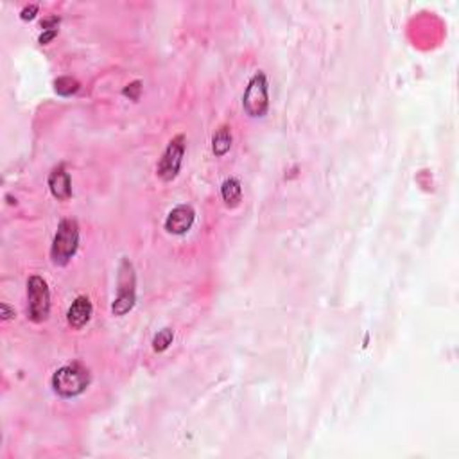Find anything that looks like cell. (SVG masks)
Wrapping results in <instances>:
<instances>
[{
    "mask_svg": "<svg viewBox=\"0 0 459 459\" xmlns=\"http://www.w3.org/2000/svg\"><path fill=\"white\" fill-rule=\"evenodd\" d=\"M232 147V130L228 126H221L212 137V151L215 157H222Z\"/></svg>",
    "mask_w": 459,
    "mask_h": 459,
    "instance_id": "11",
    "label": "cell"
},
{
    "mask_svg": "<svg viewBox=\"0 0 459 459\" xmlns=\"http://www.w3.org/2000/svg\"><path fill=\"white\" fill-rule=\"evenodd\" d=\"M185 154V137L178 135L169 142L167 149L164 151L158 164V176L164 181H171L178 176V172L181 169V162H183Z\"/></svg>",
    "mask_w": 459,
    "mask_h": 459,
    "instance_id": "6",
    "label": "cell"
},
{
    "mask_svg": "<svg viewBox=\"0 0 459 459\" xmlns=\"http://www.w3.org/2000/svg\"><path fill=\"white\" fill-rule=\"evenodd\" d=\"M54 90H56L57 96L69 97L79 90V83H77L74 77H69V76L57 77V79L54 81Z\"/></svg>",
    "mask_w": 459,
    "mask_h": 459,
    "instance_id": "12",
    "label": "cell"
},
{
    "mask_svg": "<svg viewBox=\"0 0 459 459\" xmlns=\"http://www.w3.org/2000/svg\"><path fill=\"white\" fill-rule=\"evenodd\" d=\"M92 302L86 296H77L72 305H70L69 312H67V322L74 329H83L92 318Z\"/></svg>",
    "mask_w": 459,
    "mask_h": 459,
    "instance_id": "8",
    "label": "cell"
},
{
    "mask_svg": "<svg viewBox=\"0 0 459 459\" xmlns=\"http://www.w3.org/2000/svg\"><path fill=\"white\" fill-rule=\"evenodd\" d=\"M50 312L49 285L42 276L27 280V314L33 323H43Z\"/></svg>",
    "mask_w": 459,
    "mask_h": 459,
    "instance_id": "3",
    "label": "cell"
},
{
    "mask_svg": "<svg viewBox=\"0 0 459 459\" xmlns=\"http://www.w3.org/2000/svg\"><path fill=\"white\" fill-rule=\"evenodd\" d=\"M172 339H174V330L164 329L154 336L153 339V350L154 352H165L171 346Z\"/></svg>",
    "mask_w": 459,
    "mask_h": 459,
    "instance_id": "13",
    "label": "cell"
},
{
    "mask_svg": "<svg viewBox=\"0 0 459 459\" xmlns=\"http://www.w3.org/2000/svg\"><path fill=\"white\" fill-rule=\"evenodd\" d=\"M90 386V371L79 363L67 364L52 375V387L60 397L74 398Z\"/></svg>",
    "mask_w": 459,
    "mask_h": 459,
    "instance_id": "1",
    "label": "cell"
},
{
    "mask_svg": "<svg viewBox=\"0 0 459 459\" xmlns=\"http://www.w3.org/2000/svg\"><path fill=\"white\" fill-rule=\"evenodd\" d=\"M140 81H135V83L128 84V89H124V96H128L130 99L137 101L138 99V94H140Z\"/></svg>",
    "mask_w": 459,
    "mask_h": 459,
    "instance_id": "14",
    "label": "cell"
},
{
    "mask_svg": "<svg viewBox=\"0 0 459 459\" xmlns=\"http://www.w3.org/2000/svg\"><path fill=\"white\" fill-rule=\"evenodd\" d=\"M194 208L188 207V205H178L176 208H172L171 214L165 219V230L172 235H183L194 225Z\"/></svg>",
    "mask_w": 459,
    "mask_h": 459,
    "instance_id": "7",
    "label": "cell"
},
{
    "mask_svg": "<svg viewBox=\"0 0 459 459\" xmlns=\"http://www.w3.org/2000/svg\"><path fill=\"white\" fill-rule=\"evenodd\" d=\"M221 196H222V199H225L226 207H230V208L239 207V203H241V199H242L241 181H239L237 178H228V180L222 181Z\"/></svg>",
    "mask_w": 459,
    "mask_h": 459,
    "instance_id": "10",
    "label": "cell"
},
{
    "mask_svg": "<svg viewBox=\"0 0 459 459\" xmlns=\"http://www.w3.org/2000/svg\"><path fill=\"white\" fill-rule=\"evenodd\" d=\"M242 106L249 117H264L269 108L268 96V79L264 72H259L249 79L248 86L242 96Z\"/></svg>",
    "mask_w": 459,
    "mask_h": 459,
    "instance_id": "4",
    "label": "cell"
},
{
    "mask_svg": "<svg viewBox=\"0 0 459 459\" xmlns=\"http://www.w3.org/2000/svg\"><path fill=\"white\" fill-rule=\"evenodd\" d=\"M56 35H57V29H47V31H43L42 35H40L38 42L42 43V45H47V43H49L50 40L56 38Z\"/></svg>",
    "mask_w": 459,
    "mask_h": 459,
    "instance_id": "16",
    "label": "cell"
},
{
    "mask_svg": "<svg viewBox=\"0 0 459 459\" xmlns=\"http://www.w3.org/2000/svg\"><path fill=\"white\" fill-rule=\"evenodd\" d=\"M79 246V226L74 219H63L54 235L50 259L54 266H67Z\"/></svg>",
    "mask_w": 459,
    "mask_h": 459,
    "instance_id": "2",
    "label": "cell"
},
{
    "mask_svg": "<svg viewBox=\"0 0 459 459\" xmlns=\"http://www.w3.org/2000/svg\"><path fill=\"white\" fill-rule=\"evenodd\" d=\"M36 13H38V6H36V4L26 6V8L22 9V13H20V18H22V20H33L36 16Z\"/></svg>",
    "mask_w": 459,
    "mask_h": 459,
    "instance_id": "15",
    "label": "cell"
},
{
    "mask_svg": "<svg viewBox=\"0 0 459 459\" xmlns=\"http://www.w3.org/2000/svg\"><path fill=\"white\" fill-rule=\"evenodd\" d=\"M135 305V271L133 266L128 259H123V264L119 268V289H117V298H115L111 310L115 316H124L130 312Z\"/></svg>",
    "mask_w": 459,
    "mask_h": 459,
    "instance_id": "5",
    "label": "cell"
},
{
    "mask_svg": "<svg viewBox=\"0 0 459 459\" xmlns=\"http://www.w3.org/2000/svg\"><path fill=\"white\" fill-rule=\"evenodd\" d=\"M49 188L50 194L57 199V201H67L72 196V183H70L69 172L63 167L52 169L49 174Z\"/></svg>",
    "mask_w": 459,
    "mask_h": 459,
    "instance_id": "9",
    "label": "cell"
},
{
    "mask_svg": "<svg viewBox=\"0 0 459 459\" xmlns=\"http://www.w3.org/2000/svg\"><path fill=\"white\" fill-rule=\"evenodd\" d=\"M0 310H2V314H0V316H2V319H4V322H9V319L15 318V309H11L8 303H0Z\"/></svg>",
    "mask_w": 459,
    "mask_h": 459,
    "instance_id": "17",
    "label": "cell"
}]
</instances>
